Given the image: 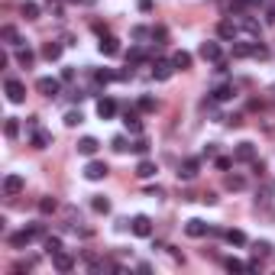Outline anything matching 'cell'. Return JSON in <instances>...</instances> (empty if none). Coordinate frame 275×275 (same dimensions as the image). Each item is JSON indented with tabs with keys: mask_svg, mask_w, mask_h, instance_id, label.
Segmentation results:
<instances>
[{
	"mask_svg": "<svg viewBox=\"0 0 275 275\" xmlns=\"http://www.w3.org/2000/svg\"><path fill=\"white\" fill-rule=\"evenodd\" d=\"M172 65L178 68V72H184V68H191V52H184V49H178L175 55H172Z\"/></svg>",
	"mask_w": 275,
	"mask_h": 275,
	"instance_id": "d6986e66",
	"label": "cell"
},
{
	"mask_svg": "<svg viewBox=\"0 0 275 275\" xmlns=\"http://www.w3.org/2000/svg\"><path fill=\"white\" fill-rule=\"evenodd\" d=\"M130 149H133V152H140V156H146L149 142H146V140H136V142H133V146H130Z\"/></svg>",
	"mask_w": 275,
	"mask_h": 275,
	"instance_id": "f35d334b",
	"label": "cell"
},
{
	"mask_svg": "<svg viewBox=\"0 0 275 275\" xmlns=\"http://www.w3.org/2000/svg\"><path fill=\"white\" fill-rule=\"evenodd\" d=\"M156 107H159V104H156V98H149V94H142V98H140V110H142V114H152Z\"/></svg>",
	"mask_w": 275,
	"mask_h": 275,
	"instance_id": "d6a6232c",
	"label": "cell"
},
{
	"mask_svg": "<svg viewBox=\"0 0 275 275\" xmlns=\"http://www.w3.org/2000/svg\"><path fill=\"white\" fill-rule=\"evenodd\" d=\"M52 266H55V269H58V272H72V269H74V259H72V252L58 250V252H55V256H52Z\"/></svg>",
	"mask_w": 275,
	"mask_h": 275,
	"instance_id": "9c48e42d",
	"label": "cell"
},
{
	"mask_svg": "<svg viewBox=\"0 0 275 275\" xmlns=\"http://www.w3.org/2000/svg\"><path fill=\"white\" fill-rule=\"evenodd\" d=\"M114 114H116V100L114 98H100L98 100V116H100V120H110Z\"/></svg>",
	"mask_w": 275,
	"mask_h": 275,
	"instance_id": "7c38bea8",
	"label": "cell"
},
{
	"mask_svg": "<svg viewBox=\"0 0 275 275\" xmlns=\"http://www.w3.org/2000/svg\"><path fill=\"white\" fill-rule=\"evenodd\" d=\"M226 272H250V262H240V259H224Z\"/></svg>",
	"mask_w": 275,
	"mask_h": 275,
	"instance_id": "f1b7e54d",
	"label": "cell"
},
{
	"mask_svg": "<svg viewBox=\"0 0 275 275\" xmlns=\"http://www.w3.org/2000/svg\"><path fill=\"white\" fill-rule=\"evenodd\" d=\"M240 26H243L246 32H250V36H259V23L252 16H240Z\"/></svg>",
	"mask_w": 275,
	"mask_h": 275,
	"instance_id": "83f0119b",
	"label": "cell"
},
{
	"mask_svg": "<svg viewBox=\"0 0 275 275\" xmlns=\"http://www.w3.org/2000/svg\"><path fill=\"white\" fill-rule=\"evenodd\" d=\"M30 140H32V146H36V149H49L52 146V133H46V130H32Z\"/></svg>",
	"mask_w": 275,
	"mask_h": 275,
	"instance_id": "9a60e30c",
	"label": "cell"
},
{
	"mask_svg": "<svg viewBox=\"0 0 275 275\" xmlns=\"http://www.w3.org/2000/svg\"><path fill=\"white\" fill-rule=\"evenodd\" d=\"M198 168H201V162H198V159H184V162H182V168H178V178L191 182V178L198 175Z\"/></svg>",
	"mask_w": 275,
	"mask_h": 275,
	"instance_id": "4fadbf2b",
	"label": "cell"
},
{
	"mask_svg": "<svg viewBox=\"0 0 275 275\" xmlns=\"http://www.w3.org/2000/svg\"><path fill=\"white\" fill-rule=\"evenodd\" d=\"M42 55H46L49 62H58V58H62V42H55V39H52V42H46V46H42Z\"/></svg>",
	"mask_w": 275,
	"mask_h": 275,
	"instance_id": "ffe728a7",
	"label": "cell"
},
{
	"mask_svg": "<svg viewBox=\"0 0 275 275\" xmlns=\"http://www.w3.org/2000/svg\"><path fill=\"white\" fill-rule=\"evenodd\" d=\"M184 233H188V236H194V240H201V236H208V233H210V226L204 224V220L191 217L188 224H184Z\"/></svg>",
	"mask_w": 275,
	"mask_h": 275,
	"instance_id": "ba28073f",
	"label": "cell"
},
{
	"mask_svg": "<svg viewBox=\"0 0 275 275\" xmlns=\"http://www.w3.org/2000/svg\"><path fill=\"white\" fill-rule=\"evenodd\" d=\"M175 72H178V68L172 65V58H162V62H156V65H152V78L156 81H168Z\"/></svg>",
	"mask_w": 275,
	"mask_h": 275,
	"instance_id": "8992f818",
	"label": "cell"
},
{
	"mask_svg": "<svg viewBox=\"0 0 275 275\" xmlns=\"http://www.w3.org/2000/svg\"><path fill=\"white\" fill-rule=\"evenodd\" d=\"M62 81H74V68H65V72H62Z\"/></svg>",
	"mask_w": 275,
	"mask_h": 275,
	"instance_id": "b9f144b4",
	"label": "cell"
},
{
	"mask_svg": "<svg viewBox=\"0 0 275 275\" xmlns=\"http://www.w3.org/2000/svg\"><path fill=\"white\" fill-rule=\"evenodd\" d=\"M4 133H6V140H16V136H20V120H16V116H10V120L4 123Z\"/></svg>",
	"mask_w": 275,
	"mask_h": 275,
	"instance_id": "cb8c5ba5",
	"label": "cell"
},
{
	"mask_svg": "<svg viewBox=\"0 0 275 275\" xmlns=\"http://www.w3.org/2000/svg\"><path fill=\"white\" fill-rule=\"evenodd\" d=\"M252 46L256 42H233V55H236V58H246V55H252Z\"/></svg>",
	"mask_w": 275,
	"mask_h": 275,
	"instance_id": "4316f807",
	"label": "cell"
},
{
	"mask_svg": "<svg viewBox=\"0 0 275 275\" xmlns=\"http://www.w3.org/2000/svg\"><path fill=\"white\" fill-rule=\"evenodd\" d=\"M39 13H42V6H39V4H32V0H30V4H23V16L26 20H39Z\"/></svg>",
	"mask_w": 275,
	"mask_h": 275,
	"instance_id": "f546056e",
	"label": "cell"
},
{
	"mask_svg": "<svg viewBox=\"0 0 275 275\" xmlns=\"http://www.w3.org/2000/svg\"><path fill=\"white\" fill-rule=\"evenodd\" d=\"M4 91H6V100H10V104H23L26 100V84L20 78H6Z\"/></svg>",
	"mask_w": 275,
	"mask_h": 275,
	"instance_id": "7a4b0ae2",
	"label": "cell"
},
{
	"mask_svg": "<svg viewBox=\"0 0 275 275\" xmlns=\"http://www.w3.org/2000/svg\"><path fill=\"white\" fill-rule=\"evenodd\" d=\"M252 250H256V256H269V250H272V246H269V243H266V240H262V243H256V246H252Z\"/></svg>",
	"mask_w": 275,
	"mask_h": 275,
	"instance_id": "ab89813d",
	"label": "cell"
},
{
	"mask_svg": "<svg viewBox=\"0 0 275 275\" xmlns=\"http://www.w3.org/2000/svg\"><path fill=\"white\" fill-rule=\"evenodd\" d=\"M230 162H233V159H226V156H220V159H217V168H230Z\"/></svg>",
	"mask_w": 275,
	"mask_h": 275,
	"instance_id": "7bdbcfd3",
	"label": "cell"
},
{
	"mask_svg": "<svg viewBox=\"0 0 275 275\" xmlns=\"http://www.w3.org/2000/svg\"><path fill=\"white\" fill-rule=\"evenodd\" d=\"M91 210H94V214H110V201H107L104 194H98V198L91 201Z\"/></svg>",
	"mask_w": 275,
	"mask_h": 275,
	"instance_id": "603a6c76",
	"label": "cell"
},
{
	"mask_svg": "<svg viewBox=\"0 0 275 275\" xmlns=\"http://www.w3.org/2000/svg\"><path fill=\"white\" fill-rule=\"evenodd\" d=\"M156 172H159V168H156V162H149V159H142L140 165H136V175H140V178H152Z\"/></svg>",
	"mask_w": 275,
	"mask_h": 275,
	"instance_id": "44dd1931",
	"label": "cell"
},
{
	"mask_svg": "<svg viewBox=\"0 0 275 275\" xmlns=\"http://www.w3.org/2000/svg\"><path fill=\"white\" fill-rule=\"evenodd\" d=\"M36 91L42 94V98H58V94H62V81L58 78H39L36 81Z\"/></svg>",
	"mask_w": 275,
	"mask_h": 275,
	"instance_id": "3957f363",
	"label": "cell"
},
{
	"mask_svg": "<svg viewBox=\"0 0 275 275\" xmlns=\"http://www.w3.org/2000/svg\"><path fill=\"white\" fill-rule=\"evenodd\" d=\"M233 159L236 162H252L256 159V146H252V142H240L236 152H233Z\"/></svg>",
	"mask_w": 275,
	"mask_h": 275,
	"instance_id": "8fae6325",
	"label": "cell"
},
{
	"mask_svg": "<svg viewBox=\"0 0 275 275\" xmlns=\"http://www.w3.org/2000/svg\"><path fill=\"white\" fill-rule=\"evenodd\" d=\"M236 32H240V26L233 23V20H224V23L217 26V36L220 39H236Z\"/></svg>",
	"mask_w": 275,
	"mask_h": 275,
	"instance_id": "e0dca14e",
	"label": "cell"
},
{
	"mask_svg": "<svg viewBox=\"0 0 275 275\" xmlns=\"http://www.w3.org/2000/svg\"><path fill=\"white\" fill-rule=\"evenodd\" d=\"M32 58H36V55H32V49H23V46L16 49V62H20L23 68H30V65H32Z\"/></svg>",
	"mask_w": 275,
	"mask_h": 275,
	"instance_id": "484cf974",
	"label": "cell"
},
{
	"mask_svg": "<svg viewBox=\"0 0 275 275\" xmlns=\"http://www.w3.org/2000/svg\"><path fill=\"white\" fill-rule=\"evenodd\" d=\"M133 36H136V39H146V36H149V30H142V26H136V30H133Z\"/></svg>",
	"mask_w": 275,
	"mask_h": 275,
	"instance_id": "60d3db41",
	"label": "cell"
},
{
	"mask_svg": "<svg viewBox=\"0 0 275 275\" xmlns=\"http://www.w3.org/2000/svg\"><path fill=\"white\" fill-rule=\"evenodd\" d=\"M130 230H133L136 236H152V220H149L146 214H136L133 220H130Z\"/></svg>",
	"mask_w": 275,
	"mask_h": 275,
	"instance_id": "277c9868",
	"label": "cell"
},
{
	"mask_svg": "<svg viewBox=\"0 0 275 275\" xmlns=\"http://www.w3.org/2000/svg\"><path fill=\"white\" fill-rule=\"evenodd\" d=\"M266 23H275V6H269V13H266Z\"/></svg>",
	"mask_w": 275,
	"mask_h": 275,
	"instance_id": "f6af8a7d",
	"label": "cell"
},
{
	"mask_svg": "<svg viewBox=\"0 0 275 275\" xmlns=\"http://www.w3.org/2000/svg\"><path fill=\"white\" fill-rule=\"evenodd\" d=\"M224 236H226V243H230V246H243L246 243V233L243 230H226Z\"/></svg>",
	"mask_w": 275,
	"mask_h": 275,
	"instance_id": "d4e9b609",
	"label": "cell"
},
{
	"mask_svg": "<svg viewBox=\"0 0 275 275\" xmlns=\"http://www.w3.org/2000/svg\"><path fill=\"white\" fill-rule=\"evenodd\" d=\"M42 246H46V252H49V256H55V252L62 250V240H58V236H46Z\"/></svg>",
	"mask_w": 275,
	"mask_h": 275,
	"instance_id": "4dcf8cb0",
	"label": "cell"
},
{
	"mask_svg": "<svg viewBox=\"0 0 275 275\" xmlns=\"http://www.w3.org/2000/svg\"><path fill=\"white\" fill-rule=\"evenodd\" d=\"M233 94H236V88H233V84H220V88H214V100H233Z\"/></svg>",
	"mask_w": 275,
	"mask_h": 275,
	"instance_id": "7402d4cb",
	"label": "cell"
},
{
	"mask_svg": "<svg viewBox=\"0 0 275 275\" xmlns=\"http://www.w3.org/2000/svg\"><path fill=\"white\" fill-rule=\"evenodd\" d=\"M98 49H100V55H116V52H120V42H116L114 36H100Z\"/></svg>",
	"mask_w": 275,
	"mask_h": 275,
	"instance_id": "ac0fdd59",
	"label": "cell"
},
{
	"mask_svg": "<svg viewBox=\"0 0 275 275\" xmlns=\"http://www.w3.org/2000/svg\"><path fill=\"white\" fill-rule=\"evenodd\" d=\"M110 146H114V152H126V140H123V136H114V142H110Z\"/></svg>",
	"mask_w": 275,
	"mask_h": 275,
	"instance_id": "74e56055",
	"label": "cell"
},
{
	"mask_svg": "<svg viewBox=\"0 0 275 275\" xmlns=\"http://www.w3.org/2000/svg\"><path fill=\"white\" fill-rule=\"evenodd\" d=\"M98 149H100V142L94 140V136H84V140L78 142V152H81V156H88V159H91V156L98 152Z\"/></svg>",
	"mask_w": 275,
	"mask_h": 275,
	"instance_id": "2e32d148",
	"label": "cell"
},
{
	"mask_svg": "<svg viewBox=\"0 0 275 275\" xmlns=\"http://www.w3.org/2000/svg\"><path fill=\"white\" fill-rule=\"evenodd\" d=\"M81 120H84V116H81V110H68V114H65V126H78Z\"/></svg>",
	"mask_w": 275,
	"mask_h": 275,
	"instance_id": "836d02e7",
	"label": "cell"
},
{
	"mask_svg": "<svg viewBox=\"0 0 275 275\" xmlns=\"http://www.w3.org/2000/svg\"><path fill=\"white\" fill-rule=\"evenodd\" d=\"M243 178H240V175H226V188H230V191H243Z\"/></svg>",
	"mask_w": 275,
	"mask_h": 275,
	"instance_id": "d590c367",
	"label": "cell"
},
{
	"mask_svg": "<svg viewBox=\"0 0 275 275\" xmlns=\"http://www.w3.org/2000/svg\"><path fill=\"white\" fill-rule=\"evenodd\" d=\"M0 36L6 39V46H20V42H16V30H13V26H4V30H0Z\"/></svg>",
	"mask_w": 275,
	"mask_h": 275,
	"instance_id": "e575fe53",
	"label": "cell"
},
{
	"mask_svg": "<svg viewBox=\"0 0 275 275\" xmlns=\"http://www.w3.org/2000/svg\"><path fill=\"white\" fill-rule=\"evenodd\" d=\"M198 55H201L204 62H220V42H201V49H198Z\"/></svg>",
	"mask_w": 275,
	"mask_h": 275,
	"instance_id": "30bf717a",
	"label": "cell"
},
{
	"mask_svg": "<svg viewBox=\"0 0 275 275\" xmlns=\"http://www.w3.org/2000/svg\"><path fill=\"white\" fill-rule=\"evenodd\" d=\"M23 188H26L23 175H6V178H4V194H6V198H16Z\"/></svg>",
	"mask_w": 275,
	"mask_h": 275,
	"instance_id": "52a82bcc",
	"label": "cell"
},
{
	"mask_svg": "<svg viewBox=\"0 0 275 275\" xmlns=\"http://www.w3.org/2000/svg\"><path fill=\"white\" fill-rule=\"evenodd\" d=\"M39 236H42V226L32 224V226H26V230L13 233V236H10V246H13V250H23V246H30L32 240H39Z\"/></svg>",
	"mask_w": 275,
	"mask_h": 275,
	"instance_id": "6da1fadb",
	"label": "cell"
},
{
	"mask_svg": "<svg viewBox=\"0 0 275 275\" xmlns=\"http://www.w3.org/2000/svg\"><path fill=\"white\" fill-rule=\"evenodd\" d=\"M140 10H142V13H149V10H152V0H140Z\"/></svg>",
	"mask_w": 275,
	"mask_h": 275,
	"instance_id": "ee69618b",
	"label": "cell"
},
{
	"mask_svg": "<svg viewBox=\"0 0 275 275\" xmlns=\"http://www.w3.org/2000/svg\"><path fill=\"white\" fill-rule=\"evenodd\" d=\"M94 81H98V84H107V81H116V72H107V68H100V72H94Z\"/></svg>",
	"mask_w": 275,
	"mask_h": 275,
	"instance_id": "1f68e13d",
	"label": "cell"
},
{
	"mask_svg": "<svg viewBox=\"0 0 275 275\" xmlns=\"http://www.w3.org/2000/svg\"><path fill=\"white\" fill-rule=\"evenodd\" d=\"M55 208H58V201H55V198H42V201H39V210H42V214H52Z\"/></svg>",
	"mask_w": 275,
	"mask_h": 275,
	"instance_id": "8d00e7d4",
	"label": "cell"
},
{
	"mask_svg": "<svg viewBox=\"0 0 275 275\" xmlns=\"http://www.w3.org/2000/svg\"><path fill=\"white\" fill-rule=\"evenodd\" d=\"M123 126H126L130 133H142V120H140V114H136V110H126V114H123Z\"/></svg>",
	"mask_w": 275,
	"mask_h": 275,
	"instance_id": "5bb4252c",
	"label": "cell"
},
{
	"mask_svg": "<svg viewBox=\"0 0 275 275\" xmlns=\"http://www.w3.org/2000/svg\"><path fill=\"white\" fill-rule=\"evenodd\" d=\"M107 172H110L107 162H98V159L84 165V178H88V182H100V178H107Z\"/></svg>",
	"mask_w": 275,
	"mask_h": 275,
	"instance_id": "5b68a950",
	"label": "cell"
}]
</instances>
